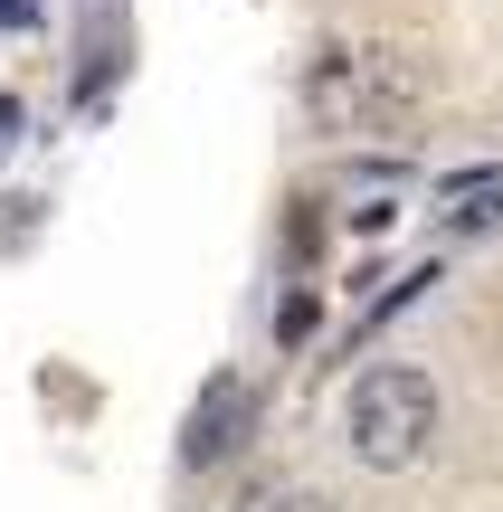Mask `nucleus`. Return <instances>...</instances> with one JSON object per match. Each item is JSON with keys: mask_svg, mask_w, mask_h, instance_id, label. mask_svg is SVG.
I'll return each instance as SVG.
<instances>
[{"mask_svg": "<svg viewBox=\"0 0 503 512\" xmlns=\"http://www.w3.org/2000/svg\"><path fill=\"white\" fill-rule=\"evenodd\" d=\"M276 332H285V342H304V332H314V294H295V304L276 313Z\"/></svg>", "mask_w": 503, "mask_h": 512, "instance_id": "obj_5", "label": "nucleus"}, {"mask_svg": "<svg viewBox=\"0 0 503 512\" xmlns=\"http://www.w3.org/2000/svg\"><path fill=\"white\" fill-rule=\"evenodd\" d=\"M10 133H19V95H0V143H10Z\"/></svg>", "mask_w": 503, "mask_h": 512, "instance_id": "obj_8", "label": "nucleus"}, {"mask_svg": "<svg viewBox=\"0 0 503 512\" xmlns=\"http://www.w3.org/2000/svg\"><path fill=\"white\" fill-rule=\"evenodd\" d=\"M257 512H333L323 494H276V503H257Z\"/></svg>", "mask_w": 503, "mask_h": 512, "instance_id": "obj_7", "label": "nucleus"}, {"mask_svg": "<svg viewBox=\"0 0 503 512\" xmlns=\"http://www.w3.org/2000/svg\"><path fill=\"white\" fill-rule=\"evenodd\" d=\"M390 219H399L390 200H361V209H352V238H380V228H390Z\"/></svg>", "mask_w": 503, "mask_h": 512, "instance_id": "obj_6", "label": "nucleus"}, {"mask_svg": "<svg viewBox=\"0 0 503 512\" xmlns=\"http://www.w3.org/2000/svg\"><path fill=\"white\" fill-rule=\"evenodd\" d=\"M437 380L409 361H371L352 380V399H342V446H352V465H371V475H409L418 456L437 446Z\"/></svg>", "mask_w": 503, "mask_h": 512, "instance_id": "obj_2", "label": "nucleus"}, {"mask_svg": "<svg viewBox=\"0 0 503 512\" xmlns=\"http://www.w3.org/2000/svg\"><path fill=\"white\" fill-rule=\"evenodd\" d=\"M447 238H485V228H503V171H456L447 181Z\"/></svg>", "mask_w": 503, "mask_h": 512, "instance_id": "obj_4", "label": "nucleus"}, {"mask_svg": "<svg viewBox=\"0 0 503 512\" xmlns=\"http://www.w3.org/2000/svg\"><path fill=\"white\" fill-rule=\"evenodd\" d=\"M428 57L418 48H390V38H371V48H352V38H333V48L304 67V114H314L323 133H361V124H409L418 105H428Z\"/></svg>", "mask_w": 503, "mask_h": 512, "instance_id": "obj_1", "label": "nucleus"}, {"mask_svg": "<svg viewBox=\"0 0 503 512\" xmlns=\"http://www.w3.org/2000/svg\"><path fill=\"white\" fill-rule=\"evenodd\" d=\"M247 418H257V399H247V380L238 370H219V380L200 389V408H190V427H181V465L190 475H209V465H228L247 446Z\"/></svg>", "mask_w": 503, "mask_h": 512, "instance_id": "obj_3", "label": "nucleus"}, {"mask_svg": "<svg viewBox=\"0 0 503 512\" xmlns=\"http://www.w3.org/2000/svg\"><path fill=\"white\" fill-rule=\"evenodd\" d=\"M10 19H38V0H0V29H10Z\"/></svg>", "mask_w": 503, "mask_h": 512, "instance_id": "obj_9", "label": "nucleus"}]
</instances>
